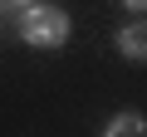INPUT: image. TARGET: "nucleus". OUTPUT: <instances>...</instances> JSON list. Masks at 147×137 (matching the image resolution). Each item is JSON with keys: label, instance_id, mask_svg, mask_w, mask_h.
Listing matches in <instances>:
<instances>
[{"label": "nucleus", "instance_id": "nucleus-1", "mask_svg": "<svg viewBox=\"0 0 147 137\" xmlns=\"http://www.w3.org/2000/svg\"><path fill=\"white\" fill-rule=\"evenodd\" d=\"M15 20H20V34H25L30 49H64V39H69V30H74L69 10H64V5H49V0L20 10Z\"/></svg>", "mask_w": 147, "mask_h": 137}, {"label": "nucleus", "instance_id": "nucleus-2", "mask_svg": "<svg viewBox=\"0 0 147 137\" xmlns=\"http://www.w3.org/2000/svg\"><path fill=\"white\" fill-rule=\"evenodd\" d=\"M103 137H147V118L137 108H123V113H113L103 122Z\"/></svg>", "mask_w": 147, "mask_h": 137}, {"label": "nucleus", "instance_id": "nucleus-3", "mask_svg": "<svg viewBox=\"0 0 147 137\" xmlns=\"http://www.w3.org/2000/svg\"><path fill=\"white\" fill-rule=\"evenodd\" d=\"M118 54H123V59H132V64H142V59H147V30H142V20H132V25H123V30H118Z\"/></svg>", "mask_w": 147, "mask_h": 137}, {"label": "nucleus", "instance_id": "nucleus-4", "mask_svg": "<svg viewBox=\"0 0 147 137\" xmlns=\"http://www.w3.org/2000/svg\"><path fill=\"white\" fill-rule=\"evenodd\" d=\"M30 5H39V0H0V15H20V10H30Z\"/></svg>", "mask_w": 147, "mask_h": 137}, {"label": "nucleus", "instance_id": "nucleus-5", "mask_svg": "<svg viewBox=\"0 0 147 137\" xmlns=\"http://www.w3.org/2000/svg\"><path fill=\"white\" fill-rule=\"evenodd\" d=\"M123 5H127V10L137 15V20H142V10H147V0H123Z\"/></svg>", "mask_w": 147, "mask_h": 137}]
</instances>
